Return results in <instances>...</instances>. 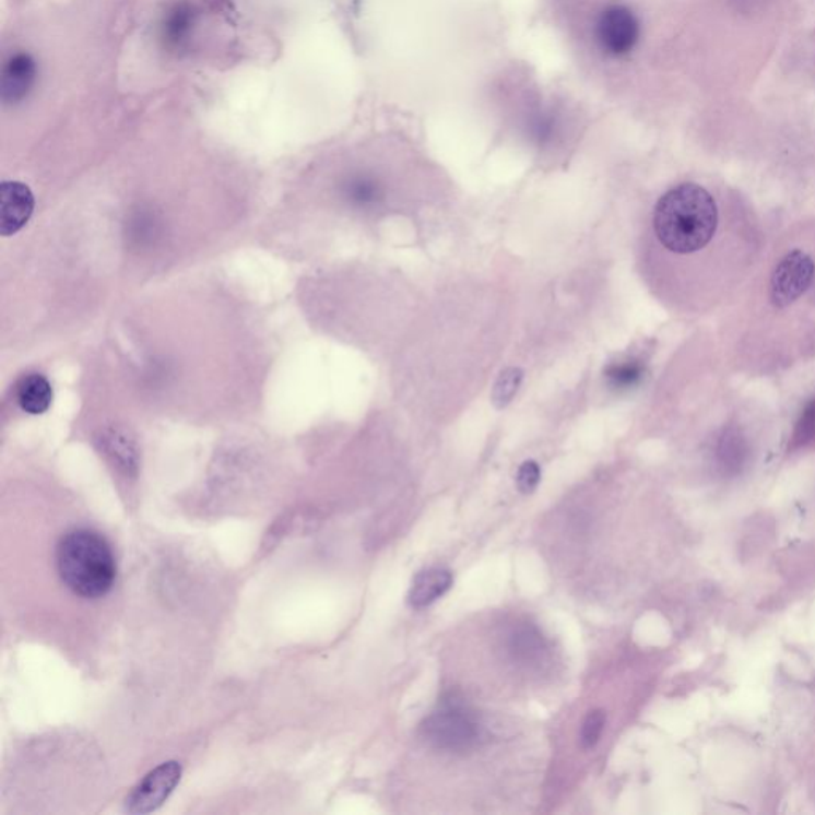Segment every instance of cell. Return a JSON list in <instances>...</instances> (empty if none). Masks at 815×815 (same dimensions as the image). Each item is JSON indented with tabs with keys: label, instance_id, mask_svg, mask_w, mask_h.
<instances>
[{
	"label": "cell",
	"instance_id": "7c38bea8",
	"mask_svg": "<svg viewBox=\"0 0 815 815\" xmlns=\"http://www.w3.org/2000/svg\"><path fill=\"white\" fill-rule=\"evenodd\" d=\"M607 378L613 388L625 389L629 386L633 388L642 378V365H640V362L634 361L613 364L609 367Z\"/></svg>",
	"mask_w": 815,
	"mask_h": 815
},
{
	"label": "cell",
	"instance_id": "5bb4252c",
	"mask_svg": "<svg viewBox=\"0 0 815 815\" xmlns=\"http://www.w3.org/2000/svg\"><path fill=\"white\" fill-rule=\"evenodd\" d=\"M519 381H521V371L517 368H508L507 371L501 373L494 389V403L499 408L508 405L517 393Z\"/></svg>",
	"mask_w": 815,
	"mask_h": 815
},
{
	"label": "cell",
	"instance_id": "8992f818",
	"mask_svg": "<svg viewBox=\"0 0 815 815\" xmlns=\"http://www.w3.org/2000/svg\"><path fill=\"white\" fill-rule=\"evenodd\" d=\"M182 778V766L167 761L149 772L127 798L130 814H149L158 810Z\"/></svg>",
	"mask_w": 815,
	"mask_h": 815
},
{
	"label": "cell",
	"instance_id": "9a60e30c",
	"mask_svg": "<svg viewBox=\"0 0 815 815\" xmlns=\"http://www.w3.org/2000/svg\"><path fill=\"white\" fill-rule=\"evenodd\" d=\"M540 483V466L534 461L522 463L518 470L517 484L522 494L534 493Z\"/></svg>",
	"mask_w": 815,
	"mask_h": 815
},
{
	"label": "cell",
	"instance_id": "8fae6325",
	"mask_svg": "<svg viewBox=\"0 0 815 815\" xmlns=\"http://www.w3.org/2000/svg\"><path fill=\"white\" fill-rule=\"evenodd\" d=\"M508 649H510L515 660L522 661V663H532V661L540 660L543 651L546 650L545 639L535 626L521 625L510 634Z\"/></svg>",
	"mask_w": 815,
	"mask_h": 815
},
{
	"label": "cell",
	"instance_id": "277c9868",
	"mask_svg": "<svg viewBox=\"0 0 815 815\" xmlns=\"http://www.w3.org/2000/svg\"><path fill=\"white\" fill-rule=\"evenodd\" d=\"M421 736L437 751L463 754L480 744L483 727L472 710L451 696L424 720Z\"/></svg>",
	"mask_w": 815,
	"mask_h": 815
},
{
	"label": "cell",
	"instance_id": "30bf717a",
	"mask_svg": "<svg viewBox=\"0 0 815 815\" xmlns=\"http://www.w3.org/2000/svg\"><path fill=\"white\" fill-rule=\"evenodd\" d=\"M16 400L26 413L44 414L54 402V389L45 376L33 373L21 379L16 389Z\"/></svg>",
	"mask_w": 815,
	"mask_h": 815
},
{
	"label": "cell",
	"instance_id": "ba28073f",
	"mask_svg": "<svg viewBox=\"0 0 815 815\" xmlns=\"http://www.w3.org/2000/svg\"><path fill=\"white\" fill-rule=\"evenodd\" d=\"M34 211V197L29 187L21 182H3L0 186V235L19 233Z\"/></svg>",
	"mask_w": 815,
	"mask_h": 815
},
{
	"label": "cell",
	"instance_id": "6da1fadb",
	"mask_svg": "<svg viewBox=\"0 0 815 815\" xmlns=\"http://www.w3.org/2000/svg\"><path fill=\"white\" fill-rule=\"evenodd\" d=\"M769 241L760 212L741 191L684 180L651 208L640 246L642 276L669 311L709 317L736 302Z\"/></svg>",
	"mask_w": 815,
	"mask_h": 815
},
{
	"label": "cell",
	"instance_id": "52a82bcc",
	"mask_svg": "<svg viewBox=\"0 0 815 815\" xmlns=\"http://www.w3.org/2000/svg\"><path fill=\"white\" fill-rule=\"evenodd\" d=\"M37 62L26 51L10 56L0 74V97L5 106L23 103L36 85Z\"/></svg>",
	"mask_w": 815,
	"mask_h": 815
},
{
	"label": "cell",
	"instance_id": "4fadbf2b",
	"mask_svg": "<svg viewBox=\"0 0 815 815\" xmlns=\"http://www.w3.org/2000/svg\"><path fill=\"white\" fill-rule=\"evenodd\" d=\"M605 720L607 719H605L604 710L595 709L593 712L588 713L587 720H584L583 727H581V747L588 751V748H593L598 744L599 740H601L602 731H604Z\"/></svg>",
	"mask_w": 815,
	"mask_h": 815
},
{
	"label": "cell",
	"instance_id": "7a4b0ae2",
	"mask_svg": "<svg viewBox=\"0 0 815 815\" xmlns=\"http://www.w3.org/2000/svg\"><path fill=\"white\" fill-rule=\"evenodd\" d=\"M722 340L737 370L771 376L815 357V217L775 241L736 302Z\"/></svg>",
	"mask_w": 815,
	"mask_h": 815
},
{
	"label": "cell",
	"instance_id": "3957f363",
	"mask_svg": "<svg viewBox=\"0 0 815 815\" xmlns=\"http://www.w3.org/2000/svg\"><path fill=\"white\" fill-rule=\"evenodd\" d=\"M56 567L66 587L85 599L109 593L117 577L109 543L90 529H76L61 539L56 550Z\"/></svg>",
	"mask_w": 815,
	"mask_h": 815
},
{
	"label": "cell",
	"instance_id": "9c48e42d",
	"mask_svg": "<svg viewBox=\"0 0 815 815\" xmlns=\"http://www.w3.org/2000/svg\"><path fill=\"white\" fill-rule=\"evenodd\" d=\"M452 587V574L444 567H432L414 577L408 602L411 607L424 609L448 593Z\"/></svg>",
	"mask_w": 815,
	"mask_h": 815
},
{
	"label": "cell",
	"instance_id": "5b68a950",
	"mask_svg": "<svg viewBox=\"0 0 815 815\" xmlns=\"http://www.w3.org/2000/svg\"><path fill=\"white\" fill-rule=\"evenodd\" d=\"M599 48L611 58H625L636 48L640 24L636 13L623 3H612L602 10L594 27Z\"/></svg>",
	"mask_w": 815,
	"mask_h": 815
}]
</instances>
